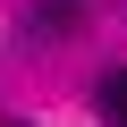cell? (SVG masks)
I'll return each instance as SVG.
<instances>
[{"instance_id":"7a4b0ae2","label":"cell","mask_w":127,"mask_h":127,"mask_svg":"<svg viewBox=\"0 0 127 127\" xmlns=\"http://www.w3.org/2000/svg\"><path fill=\"white\" fill-rule=\"evenodd\" d=\"M93 102H102V127H127V68H110Z\"/></svg>"},{"instance_id":"6da1fadb","label":"cell","mask_w":127,"mask_h":127,"mask_svg":"<svg viewBox=\"0 0 127 127\" xmlns=\"http://www.w3.org/2000/svg\"><path fill=\"white\" fill-rule=\"evenodd\" d=\"M93 17V0H26L17 17V51H42V42H68L76 26Z\"/></svg>"}]
</instances>
